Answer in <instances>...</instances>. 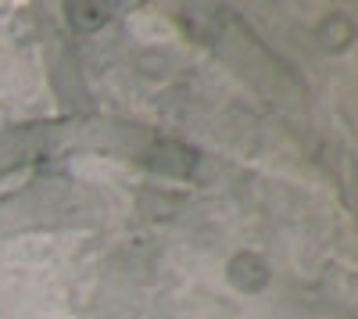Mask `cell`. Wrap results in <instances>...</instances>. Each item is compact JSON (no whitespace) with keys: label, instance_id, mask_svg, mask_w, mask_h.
I'll return each mask as SVG.
<instances>
[{"label":"cell","instance_id":"1","mask_svg":"<svg viewBox=\"0 0 358 319\" xmlns=\"http://www.w3.org/2000/svg\"><path fill=\"white\" fill-rule=\"evenodd\" d=\"M229 283L236 287V291H262V287L268 283V266H265V258H258L255 251H241V255H233L229 258Z\"/></svg>","mask_w":358,"mask_h":319},{"label":"cell","instance_id":"2","mask_svg":"<svg viewBox=\"0 0 358 319\" xmlns=\"http://www.w3.org/2000/svg\"><path fill=\"white\" fill-rule=\"evenodd\" d=\"M108 18H111L108 4H97V0H76V4H69V22L76 29H101Z\"/></svg>","mask_w":358,"mask_h":319}]
</instances>
